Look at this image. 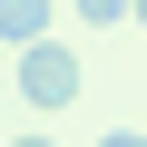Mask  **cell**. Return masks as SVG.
<instances>
[{"instance_id": "obj_3", "label": "cell", "mask_w": 147, "mask_h": 147, "mask_svg": "<svg viewBox=\"0 0 147 147\" xmlns=\"http://www.w3.org/2000/svg\"><path fill=\"white\" fill-rule=\"evenodd\" d=\"M79 20L88 30H118V20H137V0H79Z\"/></svg>"}, {"instance_id": "obj_1", "label": "cell", "mask_w": 147, "mask_h": 147, "mask_svg": "<svg viewBox=\"0 0 147 147\" xmlns=\"http://www.w3.org/2000/svg\"><path fill=\"white\" fill-rule=\"evenodd\" d=\"M10 98H30V108H69V98H79V49H69V39H30V49L10 59Z\"/></svg>"}, {"instance_id": "obj_7", "label": "cell", "mask_w": 147, "mask_h": 147, "mask_svg": "<svg viewBox=\"0 0 147 147\" xmlns=\"http://www.w3.org/2000/svg\"><path fill=\"white\" fill-rule=\"evenodd\" d=\"M137 30H147V0H137Z\"/></svg>"}, {"instance_id": "obj_2", "label": "cell", "mask_w": 147, "mask_h": 147, "mask_svg": "<svg viewBox=\"0 0 147 147\" xmlns=\"http://www.w3.org/2000/svg\"><path fill=\"white\" fill-rule=\"evenodd\" d=\"M49 20H59V0H0V49H30V39H49Z\"/></svg>"}, {"instance_id": "obj_4", "label": "cell", "mask_w": 147, "mask_h": 147, "mask_svg": "<svg viewBox=\"0 0 147 147\" xmlns=\"http://www.w3.org/2000/svg\"><path fill=\"white\" fill-rule=\"evenodd\" d=\"M98 147H147V137H137V127H108V137H98Z\"/></svg>"}, {"instance_id": "obj_6", "label": "cell", "mask_w": 147, "mask_h": 147, "mask_svg": "<svg viewBox=\"0 0 147 147\" xmlns=\"http://www.w3.org/2000/svg\"><path fill=\"white\" fill-rule=\"evenodd\" d=\"M0 98H10V69H0Z\"/></svg>"}, {"instance_id": "obj_5", "label": "cell", "mask_w": 147, "mask_h": 147, "mask_svg": "<svg viewBox=\"0 0 147 147\" xmlns=\"http://www.w3.org/2000/svg\"><path fill=\"white\" fill-rule=\"evenodd\" d=\"M10 147H59V137H10Z\"/></svg>"}]
</instances>
